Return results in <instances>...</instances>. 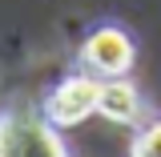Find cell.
Listing matches in <instances>:
<instances>
[{
	"label": "cell",
	"instance_id": "obj_4",
	"mask_svg": "<svg viewBox=\"0 0 161 157\" xmlns=\"http://www.w3.org/2000/svg\"><path fill=\"white\" fill-rule=\"evenodd\" d=\"M97 113L113 125H133L141 117V93L137 85H129L125 77H105L101 81V101H97Z\"/></svg>",
	"mask_w": 161,
	"mask_h": 157
},
{
	"label": "cell",
	"instance_id": "obj_2",
	"mask_svg": "<svg viewBox=\"0 0 161 157\" xmlns=\"http://www.w3.org/2000/svg\"><path fill=\"white\" fill-rule=\"evenodd\" d=\"M133 60H137V44L133 36L117 28V24H101L93 28L85 44H80V64L93 73V77H129V69H133Z\"/></svg>",
	"mask_w": 161,
	"mask_h": 157
},
{
	"label": "cell",
	"instance_id": "obj_1",
	"mask_svg": "<svg viewBox=\"0 0 161 157\" xmlns=\"http://www.w3.org/2000/svg\"><path fill=\"white\" fill-rule=\"evenodd\" d=\"M0 157H69V149L44 113L12 109L0 113Z\"/></svg>",
	"mask_w": 161,
	"mask_h": 157
},
{
	"label": "cell",
	"instance_id": "obj_5",
	"mask_svg": "<svg viewBox=\"0 0 161 157\" xmlns=\"http://www.w3.org/2000/svg\"><path fill=\"white\" fill-rule=\"evenodd\" d=\"M133 157H161V121L145 125L133 141Z\"/></svg>",
	"mask_w": 161,
	"mask_h": 157
},
{
	"label": "cell",
	"instance_id": "obj_3",
	"mask_svg": "<svg viewBox=\"0 0 161 157\" xmlns=\"http://www.w3.org/2000/svg\"><path fill=\"white\" fill-rule=\"evenodd\" d=\"M97 101H101V77L73 73V77H64L44 97V117L53 121L57 129H69V125H80L85 117H93L97 113Z\"/></svg>",
	"mask_w": 161,
	"mask_h": 157
}]
</instances>
